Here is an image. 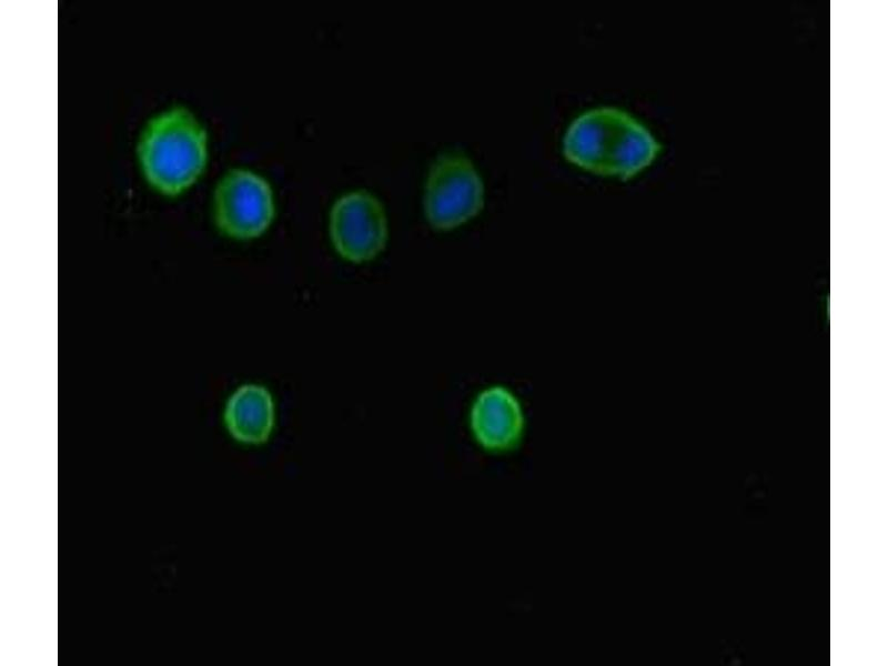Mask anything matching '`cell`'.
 Returning a JSON list of instances; mask_svg holds the SVG:
<instances>
[{"mask_svg": "<svg viewBox=\"0 0 888 666\" xmlns=\"http://www.w3.org/2000/svg\"><path fill=\"white\" fill-rule=\"evenodd\" d=\"M662 147L638 120L610 107L577 117L563 141L565 158L598 175L627 180L647 168Z\"/></svg>", "mask_w": 888, "mask_h": 666, "instance_id": "cell-1", "label": "cell"}, {"mask_svg": "<svg viewBox=\"0 0 888 666\" xmlns=\"http://www.w3.org/2000/svg\"><path fill=\"white\" fill-rule=\"evenodd\" d=\"M138 155L148 182L161 193L176 195L204 169L206 134L189 110L174 107L148 122Z\"/></svg>", "mask_w": 888, "mask_h": 666, "instance_id": "cell-2", "label": "cell"}, {"mask_svg": "<svg viewBox=\"0 0 888 666\" xmlns=\"http://www.w3.org/2000/svg\"><path fill=\"white\" fill-rule=\"evenodd\" d=\"M424 212L437 230H451L482 210L484 185L465 155L450 152L432 163L424 189Z\"/></svg>", "mask_w": 888, "mask_h": 666, "instance_id": "cell-3", "label": "cell"}, {"mask_svg": "<svg viewBox=\"0 0 888 666\" xmlns=\"http://www.w3.org/2000/svg\"><path fill=\"white\" fill-rule=\"evenodd\" d=\"M218 228L235 239L261 235L274 216L273 192L269 182L245 169H232L219 181L213 198Z\"/></svg>", "mask_w": 888, "mask_h": 666, "instance_id": "cell-4", "label": "cell"}, {"mask_svg": "<svg viewBox=\"0 0 888 666\" xmlns=\"http://www.w3.org/2000/svg\"><path fill=\"white\" fill-rule=\"evenodd\" d=\"M330 235L341 256L352 262L369 261L384 248L387 223L381 202L365 190L340 196L330 212Z\"/></svg>", "mask_w": 888, "mask_h": 666, "instance_id": "cell-5", "label": "cell"}, {"mask_svg": "<svg viewBox=\"0 0 888 666\" xmlns=\"http://www.w3.org/2000/svg\"><path fill=\"white\" fill-rule=\"evenodd\" d=\"M470 421L476 441L492 452L514 448L522 438L525 423L519 402L503 386H491L477 395Z\"/></svg>", "mask_w": 888, "mask_h": 666, "instance_id": "cell-6", "label": "cell"}, {"mask_svg": "<svg viewBox=\"0 0 888 666\" xmlns=\"http://www.w3.org/2000/svg\"><path fill=\"white\" fill-rule=\"evenodd\" d=\"M274 418V402L270 392L255 384L239 387L224 410L229 433L243 444L259 445L266 442L272 433Z\"/></svg>", "mask_w": 888, "mask_h": 666, "instance_id": "cell-7", "label": "cell"}]
</instances>
